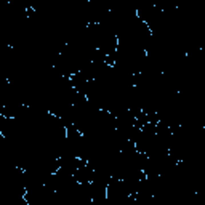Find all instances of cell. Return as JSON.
<instances>
[{
    "instance_id": "1",
    "label": "cell",
    "mask_w": 205,
    "mask_h": 205,
    "mask_svg": "<svg viewBox=\"0 0 205 205\" xmlns=\"http://www.w3.org/2000/svg\"><path fill=\"white\" fill-rule=\"evenodd\" d=\"M66 140H67V141H71V146H74V144H75V141H77V140H69V138H66ZM79 143H80L82 146L85 144V136L82 135V133L79 135Z\"/></svg>"
}]
</instances>
